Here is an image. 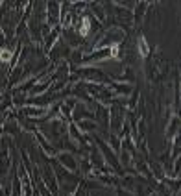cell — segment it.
<instances>
[{
	"label": "cell",
	"instance_id": "cell-1",
	"mask_svg": "<svg viewBox=\"0 0 181 196\" xmlns=\"http://www.w3.org/2000/svg\"><path fill=\"white\" fill-rule=\"evenodd\" d=\"M139 48H141V56H142V58H146L150 50H148V43H146V39H144V37H141V39H139Z\"/></svg>",
	"mask_w": 181,
	"mask_h": 196
},
{
	"label": "cell",
	"instance_id": "cell-2",
	"mask_svg": "<svg viewBox=\"0 0 181 196\" xmlns=\"http://www.w3.org/2000/svg\"><path fill=\"white\" fill-rule=\"evenodd\" d=\"M0 58H2V61H9V58H11V50H2V54H0Z\"/></svg>",
	"mask_w": 181,
	"mask_h": 196
},
{
	"label": "cell",
	"instance_id": "cell-3",
	"mask_svg": "<svg viewBox=\"0 0 181 196\" xmlns=\"http://www.w3.org/2000/svg\"><path fill=\"white\" fill-rule=\"evenodd\" d=\"M89 26H90V22H89V19H85L83 20V28H81V35H85L89 32Z\"/></svg>",
	"mask_w": 181,
	"mask_h": 196
}]
</instances>
